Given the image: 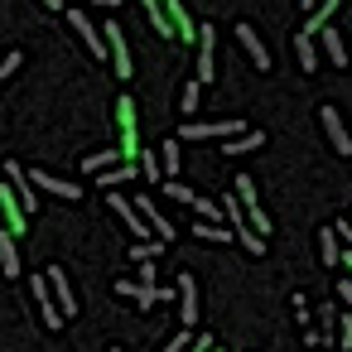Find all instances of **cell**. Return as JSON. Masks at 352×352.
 Segmentation results:
<instances>
[{
  "instance_id": "7",
  "label": "cell",
  "mask_w": 352,
  "mask_h": 352,
  "mask_svg": "<svg viewBox=\"0 0 352 352\" xmlns=\"http://www.w3.org/2000/svg\"><path fill=\"white\" fill-rule=\"evenodd\" d=\"M107 54H111V68H116V78H131L135 68H131V49H126V34H121V25H107Z\"/></svg>"
},
{
  "instance_id": "11",
  "label": "cell",
  "mask_w": 352,
  "mask_h": 352,
  "mask_svg": "<svg viewBox=\"0 0 352 352\" xmlns=\"http://www.w3.org/2000/svg\"><path fill=\"white\" fill-rule=\"evenodd\" d=\"M164 15H169V25H174V39H198V25L188 20V10H184V0H164Z\"/></svg>"
},
{
  "instance_id": "41",
  "label": "cell",
  "mask_w": 352,
  "mask_h": 352,
  "mask_svg": "<svg viewBox=\"0 0 352 352\" xmlns=\"http://www.w3.org/2000/svg\"><path fill=\"white\" fill-rule=\"evenodd\" d=\"M39 6H44V10H63V0H39Z\"/></svg>"
},
{
  "instance_id": "40",
  "label": "cell",
  "mask_w": 352,
  "mask_h": 352,
  "mask_svg": "<svg viewBox=\"0 0 352 352\" xmlns=\"http://www.w3.org/2000/svg\"><path fill=\"white\" fill-rule=\"evenodd\" d=\"M299 10H304V15H314V10H318V0H299Z\"/></svg>"
},
{
  "instance_id": "5",
  "label": "cell",
  "mask_w": 352,
  "mask_h": 352,
  "mask_svg": "<svg viewBox=\"0 0 352 352\" xmlns=\"http://www.w3.org/2000/svg\"><path fill=\"white\" fill-rule=\"evenodd\" d=\"M68 30H78V39L92 49V58H107V39H102V30L87 20V10H78V6H73V10H68Z\"/></svg>"
},
{
  "instance_id": "14",
  "label": "cell",
  "mask_w": 352,
  "mask_h": 352,
  "mask_svg": "<svg viewBox=\"0 0 352 352\" xmlns=\"http://www.w3.org/2000/svg\"><path fill=\"white\" fill-rule=\"evenodd\" d=\"M116 164H131V160L121 155V145H107V150H97V155H87V160H82V169H87V174H102V169H116Z\"/></svg>"
},
{
  "instance_id": "18",
  "label": "cell",
  "mask_w": 352,
  "mask_h": 352,
  "mask_svg": "<svg viewBox=\"0 0 352 352\" xmlns=\"http://www.w3.org/2000/svg\"><path fill=\"white\" fill-rule=\"evenodd\" d=\"M145 6V15H150V30L160 34V39H174V25H169V15H164V0H140Z\"/></svg>"
},
{
  "instance_id": "27",
  "label": "cell",
  "mask_w": 352,
  "mask_h": 352,
  "mask_svg": "<svg viewBox=\"0 0 352 352\" xmlns=\"http://www.w3.org/2000/svg\"><path fill=\"white\" fill-rule=\"evenodd\" d=\"M198 92H203V82H198V78H193V82H184V97H179V111H184V116H193V111H198Z\"/></svg>"
},
{
  "instance_id": "32",
  "label": "cell",
  "mask_w": 352,
  "mask_h": 352,
  "mask_svg": "<svg viewBox=\"0 0 352 352\" xmlns=\"http://www.w3.org/2000/svg\"><path fill=\"white\" fill-rule=\"evenodd\" d=\"M193 212H198V217H208V222H212V217H222V208H217V203H208V198H193Z\"/></svg>"
},
{
  "instance_id": "42",
  "label": "cell",
  "mask_w": 352,
  "mask_h": 352,
  "mask_svg": "<svg viewBox=\"0 0 352 352\" xmlns=\"http://www.w3.org/2000/svg\"><path fill=\"white\" fill-rule=\"evenodd\" d=\"M342 265H347V270H352V251H342Z\"/></svg>"
},
{
  "instance_id": "20",
  "label": "cell",
  "mask_w": 352,
  "mask_h": 352,
  "mask_svg": "<svg viewBox=\"0 0 352 352\" xmlns=\"http://www.w3.org/2000/svg\"><path fill=\"white\" fill-rule=\"evenodd\" d=\"M140 179V164H116V169H102L97 174V184L102 188H116V184H135Z\"/></svg>"
},
{
  "instance_id": "16",
  "label": "cell",
  "mask_w": 352,
  "mask_h": 352,
  "mask_svg": "<svg viewBox=\"0 0 352 352\" xmlns=\"http://www.w3.org/2000/svg\"><path fill=\"white\" fill-rule=\"evenodd\" d=\"M20 270H25V261H20V251H15V236H10V232H0V275H10V280H15Z\"/></svg>"
},
{
  "instance_id": "43",
  "label": "cell",
  "mask_w": 352,
  "mask_h": 352,
  "mask_svg": "<svg viewBox=\"0 0 352 352\" xmlns=\"http://www.w3.org/2000/svg\"><path fill=\"white\" fill-rule=\"evenodd\" d=\"M107 352H121V347H107Z\"/></svg>"
},
{
  "instance_id": "25",
  "label": "cell",
  "mask_w": 352,
  "mask_h": 352,
  "mask_svg": "<svg viewBox=\"0 0 352 352\" xmlns=\"http://www.w3.org/2000/svg\"><path fill=\"white\" fill-rule=\"evenodd\" d=\"M160 251H164V241L150 236V241H135V246H131V261H135V265H150V261H160Z\"/></svg>"
},
{
  "instance_id": "17",
  "label": "cell",
  "mask_w": 352,
  "mask_h": 352,
  "mask_svg": "<svg viewBox=\"0 0 352 352\" xmlns=\"http://www.w3.org/2000/svg\"><path fill=\"white\" fill-rule=\"evenodd\" d=\"M318 39H323V54H328V63L333 68H347V49H342V34L328 25V30H318Z\"/></svg>"
},
{
  "instance_id": "33",
  "label": "cell",
  "mask_w": 352,
  "mask_h": 352,
  "mask_svg": "<svg viewBox=\"0 0 352 352\" xmlns=\"http://www.w3.org/2000/svg\"><path fill=\"white\" fill-rule=\"evenodd\" d=\"M193 338H198V333H188V328H184L179 338H169V347H164V352H188V347H193Z\"/></svg>"
},
{
  "instance_id": "15",
  "label": "cell",
  "mask_w": 352,
  "mask_h": 352,
  "mask_svg": "<svg viewBox=\"0 0 352 352\" xmlns=\"http://www.w3.org/2000/svg\"><path fill=\"white\" fill-rule=\"evenodd\" d=\"M338 6H342V0H318V10L304 15V30H299V34H318V30H328L333 15H338Z\"/></svg>"
},
{
  "instance_id": "44",
  "label": "cell",
  "mask_w": 352,
  "mask_h": 352,
  "mask_svg": "<svg viewBox=\"0 0 352 352\" xmlns=\"http://www.w3.org/2000/svg\"><path fill=\"white\" fill-rule=\"evenodd\" d=\"M212 352H227V347H212Z\"/></svg>"
},
{
  "instance_id": "24",
  "label": "cell",
  "mask_w": 352,
  "mask_h": 352,
  "mask_svg": "<svg viewBox=\"0 0 352 352\" xmlns=\"http://www.w3.org/2000/svg\"><path fill=\"white\" fill-rule=\"evenodd\" d=\"M179 145H184V140H164V145H160V169H164V179H179Z\"/></svg>"
},
{
  "instance_id": "1",
  "label": "cell",
  "mask_w": 352,
  "mask_h": 352,
  "mask_svg": "<svg viewBox=\"0 0 352 352\" xmlns=\"http://www.w3.org/2000/svg\"><path fill=\"white\" fill-rule=\"evenodd\" d=\"M241 131H251V126H241V121H193V126H184V145H193V140H232V135H241Z\"/></svg>"
},
{
  "instance_id": "23",
  "label": "cell",
  "mask_w": 352,
  "mask_h": 352,
  "mask_svg": "<svg viewBox=\"0 0 352 352\" xmlns=\"http://www.w3.org/2000/svg\"><path fill=\"white\" fill-rule=\"evenodd\" d=\"M318 256H323V265H342V251H338V232L333 227L318 232Z\"/></svg>"
},
{
  "instance_id": "35",
  "label": "cell",
  "mask_w": 352,
  "mask_h": 352,
  "mask_svg": "<svg viewBox=\"0 0 352 352\" xmlns=\"http://www.w3.org/2000/svg\"><path fill=\"white\" fill-rule=\"evenodd\" d=\"M20 63H25V58H20V54H6V58H0V82H6V78H10V73H15V68H20Z\"/></svg>"
},
{
  "instance_id": "8",
  "label": "cell",
  "mask_w": 352,
  "mask_h": 352,
  "mask_svg": "<svg viewBox=\"0 0 352 352\" xmlns=\"http://www.w3.org/2000/svg\"><path fill=\"white\" fill-rule=\"evenodd\" d=\"M232 34H236V44L246 49V58H251V63H256L261 73H270V54H265V44H261V34H256L251 25H236Z\"/></svg>"
},
{
  "instance_id": "45",
  "label": "cell",
  "mask_w": 352,
  "mask_h": 352,
  "mask_svg": "<svg viewBox=\"0 0 352 352\" xmlns=\"http://www.w3.org/2000/svg\"><path fill=\"white\" fill-rule=\"evenodd\" d=\"M347 222H352V217H347Z\"/></svg>"
},
{
  "instance_id": "34",
  "label": "cell",
  "mask_w": 352,
  "mask_h": 352,
  "mask_svg": "<svg viewBox=\"0 0 352 352\" xmlns=\"http://www.w3.org/2000/svg\"><path fill=\"white\" fill-rule=\"evenodd\" d=\"M338 342L352 352V314H347V318H338Z\"/></svg>"
},
{
  "instance_id": "38",
  "label": "cell",
  "mask_w": 352,
  "mask_h": 352,
  "mask_svg": "<svg viewBox=\"0 0 352 352\" xmlns=\"http://www.w3.org/2000/svg\"><path fill=\"white\" fill-rule=\"evenodd\" d=\"M212 347H217L212 338H193V347H188V352H212Z\"/></svg>"
},
{
  "instance_id": "22",
  "label": "cell",
  "mask_w": 352,
  "mask_h": 352,
  "mask_svg": "<svg viewBox=\"0 0 352 352\" xmlns=\"http://www.w3.org/2000/svg\"><path fill=\"white\" fill-rule=\"evenodd\" d=\"M135 164H140V179H145V184H164V169H160V155H155L150 145L140 150V160H135Z\"/></svg>"
},
{
  "instance_id": "28",
  "label": "cell",
  "mask_w": 352,
  "mask_h": 352,
  "mask_svg": "<svg viewBox=\"0 0 352 352\" xmlns=\"http://www.w3.org/2000/svg\"><path fill=\"white\" fill-rule=\"evenodd\" d=\"M164 198H174V203H184V208H193V198H198V193H193V188H184L179 179H169V184H164Z\"/></svg>"
},
{
  "instance_id": "21",
  "label": "cell",
  "mask_w": 352,
  "mask_h": 352,
  "mask_svg": "<svg viewBox=\"0 0 352 352\" xmlns=\"http://www.w3.org/2000/svg\"><path fill=\"white\" fill-rule=\"evenodd\" d=\"M294 54H299V68L304 73H318V44H314V34H299L294 39Z\"/></svg>"
},
{
  "instance_id": "12",
  "label": "cell",
  "mask_w": 352,
  "mask_h": 352,
  "mask_svg": "<svg viewBox=\"0 0 352 352\" xmlns=\"http://www.w3.org/2000/svg\"><path fill=\"white\" fill-rule=\"evenodd\" d=\"M49 289H54V299H58L63 318H73V314H78V299H73V289H68V275H63V265H54V270H49Z\"/></svg>"
},
{
  "instance_id": "31",
  "label": "cell",
  "mask_w": 352,
  "mask_h": 352,
  "mask_svg": "<svg viewBox=\"0 0 352 352\" xmlns=\"http://www.w3.org/2000/svg\"><path fill=\"white\" fill-rule=\"evenodd\" d=\"M246 222H251V232H261V236H270V217H265V208H256V212H246Z\"/></svg>"
},
{
  "instance_id": "4",
  "label": "cell",
  "mask_w": 352,
  "mask_h": 352,
  "mask_svg": "<svg viewBox=\"0 0 352 352\" xmlns=\"http://www.w3.org/2000/svg\"><path fill=\"white\" fill-rule=\"evenodd\" d=\"M30 294L39 299V314H44L49 328H63V323H68L63 309H58V299H54V289H49V275H30Z\"/></svg>"
},
{
  "instance_id": "2",
  "label": "cell",
  "mask_w": 352,
  "mask_h": 352,
  "mask_svg": "<svg viewBox=\"0 0 352 352\" xmlns=\"http://www.w3.org/2000/svg\"><path fill=\"white\" fill-rule=\"evenodd\" d=\"M198 82H217V30L198 25Z\"/></svg>"
},
{
  "instance_id": "10",
  "label": "cell",
  "mask_w": 352,
  "mask_h": 352,
  "mask_svg": "<svg viewBox=\"0 0 352 352\" xmlns=\"http://www.w3.org/2000/svg\"><path fill=\"white\" fill-rule=\"evenodd\" d=\"M116 294L135 299L140 309H155L160 299H169V289H160V285H131V280H121V285H116Z\"/></svg>"
},
{
  "instance_id": "9",
  "label": "cell",
  "mask_w": 352,
  "mask_h": 352,
  "mask_svg": "<svg viewBox=\"0 0 352 352\" xmlns=\"http://www.w3.org/2000/svg\"><path fill=\"white\" fill-rule=\"evenodd\" d=\"M30 184H34V188H44V193H54V198H68V203H78V198H82V188H78V184H63V179H54V174H44V169H30Z\"/></svg>"
},
{
  "instance_id": "36",
  "label": "cell",
  "mask_w": 352,
  "mask_h": 352,
  "mask_svg": "<svg viewBox=\"0 0 352 352\" xmlns=\"http://www.w3.org/2000/svg\"><path fill=\"white\" fill-rule=\"evenodd\" d=\"M338 299L347 304V314H352V280H338Z\"/></svg>"
},
{
  "instance_id": "30",
  "label": "cell",
  "mask_w": 352,
  "mask_h": 352,
  "mask_svg": "<svg viewBox=\"0 0 352 352\" xmlns=\"http://www.w3.org/2000/svg\"><path fill=\"white\" fill-rule=\"evenodd\" d=\"M193 236H203V241H227L232 232H227V227H217V222H198V227H193Z\"/></svg>"
},
{
  "instance_id": "6",
  "label": "cell",
  "mask_w": 352,
  "mask_h": 352,
  "mask_svg": "<svg viewBox=\"0 0 352 352\" xmlns=\"http://www.w3.org/2000/svg\"><path fill=\"white\" fill-rule=\"evenodd\" d=\"M318 121H323V131H328V145L338 150V160H347V155H352V140H347V126L338 121V107H318Z\"/></svg>"
},
{
  "instance_id": "29",
  "label": "cell",
  "mask_w": 352,
  "mask_h": 352,
  "mask_svg": "<svg viewBox=\"0 0 352 352\" xmlns=\"http://www.w3.org/2000/svg\"><path fill=\"white\" fill-rule=\"evenodd\" d=\"M222 217H232V227H246V222H241V217H246V208H241V198H236V193H227V198H222Z\"/></svg>"
},
{
  "instance_id": "37",
  "label": "cell",
  "mask_w": 352,
  "mask_h": 352,
  "mask_svg": "<svg viewBox=\"0 0 352 352\" xmlns=\"http://www.w3.org/2000/svg\"><path fill=\"white\" fill-rule=\"evenodd\" d=\"M333 232H338V236H342V241H347V251H352V222H338V227H333Z\"/></svg>"
},
{
  "instance_id": "19",
  "label": "cell",
  "mask_w": 352,
  "mask_h": 352,
  "mask_svg": "<svg viewBox=\"0 0 352 352\" xmlns=\"http://www.w3.org/2000/svg\"><path fill=\"white\" fill-rule=\"evenodd\" d=\"M261 145H265V131H241L222 145V155H246V150H261Z\"/></svg>"
},
{
  "instance_id": "26",
  "label": "cell",
  "mask_w": 352,
  "mask_h": 352,
  "mask_svg": "<svg viewBox=\"0 0 352 352\" xmlns=\"http://www.w3.org/2000/svg\"><path fill=\"white\" fill-rule=\"evenodd\" d=\"M232 184H236L241 208H246V212H256V208H261V198H256V179H246V174H241V179H232Z\"/></svg>"
},
{
  "instance_id": "39",
  "label": "cell",
  "mask_w": 352,
  "mask_h": 352,
  "mask_svg": "<svg viewBox=\"0 0 352 352\" xmlns=\"http://www.w3.org/2000/svg\"><path fill=\"white\" fill-rule=\"evenodd\" d=\"M78 6H102V10H116L121 0H78Z\"/></svg>"
},
{
  "instance_id": "3",
  "label": "cell",
  "mask_w": 352,
  "mask_h": 352,
  "mask_svg": "<svg viewBox=\"0 0 352 352\" xmlns=\"http://www.w3.org/2000/svg\"><path fill=\"white\" fill-rule=\"evenodd\" d=\"M0 212H6V232H10V236H25V232H30V212L20 208L15 184H0Z\"/></svg>"
},
{
  "instance_id": "13",
  "label": "cell",
  "mask_w": 352,
  "mask_h": 352,
  "mask_svg": "<svg viewBox=\"0 0 352 352\" xmlns=\"http://www.w3.org/2000/svg\"><path fill=\"white\" fill-rule=\"evenodd\" d=\"M179 299H184V328H193L198 323V280L188 270L179 275Z\"/></svg>"
}]
</instances>
